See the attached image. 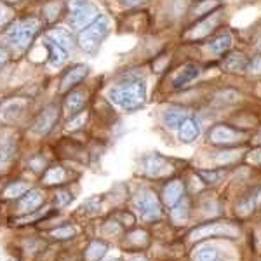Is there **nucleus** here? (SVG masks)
I'll use <instances>...</instances> for the list:
<instances>
[{"label":"nucleus","mask_w":261,"mask_h":261,"mask_svg":"<svg viewBox=\"0 0 261 261\" xmlns=\"http://www.w3.org/2000/svg\"><path fill=\"white\" fill-rule=\"evenodd\" d=\"M110 99L125 112H136L146 101V86L138 79H129L125 82L115 84L108 92Z\"/></svg>","instance_id":"f257e3e1"},{"label":"nucleus","mask_w":261,"mask_h":261,"mask_svg":"<svg viewBox=\"0 0 261 261\" xmlns=\"http://www.w3.org/2000/svg\"><path fill=\"white\" fill-rule=\"evenodd\" d=\"M108 33H110V21L99 14L89 27L81 30L77 42L84 53L94 56V54L98 53L99 45L103 44V40L108 37Z\"/></svg>","instance_id":"f03ea898"},{"label":"nucleus","mask_w":261,"mask_h":261,"mask_svg":"<svg viewBox=\"0 0 261 261\" xmlns=\"http://www.w3.org/2000/svg\"><path fill=\"white\" fill-rule=\"evenodd\" d=\"M239 231H241L239 226L230 221H209V223H202V225L195 226V228L188 233V239H190L192 242H199V241H204V239H214V237L237 239Z\"/></svg>","instance_id":"7ed1b4c3"},{"label":"nucleus","mask_w":261,"mask_h":261,"mask_svg":"<svg viewBox=\"0 0 261 261\" xmlns=\"http://www.w3.org/2000/svg\"><path fill=\"white\" fill-rule=\"evenodd\" d=\"M40 30V21L35 18H27L16 21L14 24L7 30V42H11L14 47L24 49L28 47V44L35 39V35Z\"/></svg>","instance_id":"20e7f679"},{"label":"nucleus","mask_w":261,"mask_h":261,"mask_svg":"<svg viewBox=\"0 0 261 261\" xmlns=\"http://www.w3.org/2000/svg\"><path fill=\"white\" fill-rule=\"evenodd\" d=\"M99 16L98 6L89 0H73L68 7V23L75 30H84Z\"/></svg>","instance_id":"39448f33"},{"label":"nucleus","mask_w":261,"mask_h":261,"mask_svg":"<svg viewBox=\"0 0 261 261\" xmlns=\"http://www.w3.org/2000/svg\"><path fill=\"white\" fill-rule=\"evenodd\" d=\"M134 204L138 207V213L145 221H157L162 216V207L161 202L155 197V193H151L146 188H140L134 195Z\"/></svg>","instance_id":"423d86ee"},{"label":"nucleus","mask_w":261,"mask_h":261,"mask_svg":"<svg viewBox=\"0 0 261 261\" xmlns=\"http://www.w3.org/2000/svg\"><path fill=\"white\" fill-rule=\"evenodd\" d=\"M247 138V133L242 129L230 127L226 124H218L214 127L209 129L207 140L213 145L218 146H226V145H235V143H241Z\"/></svg>","instance_id":"0eeeda50"},{"label":"nucleus","mask_w":261,"mask_h":261,"mask_svg":"<svg viewBox=\"0 0 261 261\" xmlns=\"http://www.w3.org/2000/svg\"><path fill=\"white\" fill-rule=\"evenodd\" d=\"M58 122V107L56 105H47V107L37 115L35 122L32 125V134L35 136H47L53 130L54 124Z\"/></svg>","instance_id":"6e6552de"},{"label":"nucleus","mask_w":261,"mask_h":261,"mask_svg":"<svg viewBox=\"0 0 261 261\" xmlns=\"http://www.w3.org/2000/svg\"><path fill=\"white\" fill-rule=\"evenodd\" d=\"M16 153V136L12 133H0V169H6Z\"/></svg>","instance_id":"1a4fd4ad"},{"label":"nucleus","mask_w":261,"mask_h":261,"mask_svg":"<svg viewBox=\"0 0 261 261\" xmlns=\"http://www.w3.org/2000/svg\"><path fill=\"white\" fill-rule=\"evenodd\" d=\"M192 261H226L225 254L214 244H202L192 252Z\"/></svg>","instance_id":"9d476101"},{"label":"nucleus","mask_w":261,"mask_h":261,"mask_svg":"<svg viewBox=\"0 0 261 261\" xmlns=\"http://www.w3.org/2000/svg\"><path fill=\"white\" fill-rule=\"evenodd\" d=\"M24 107H27V103L21 99L7 101L2 107V110H0V119H2V122H6V124H14V122H18L23 117Z\"/></svg>","instance_id":"9b49d317"},{"label":"nucleus","mask_w":261,"mask_h":261,"mask_svg":"<svg viewBox=\"0 0 261 261\" xmlns=\"http://www.w3.org/2000/svg\"><path fill=\"white\" fill-rule=\"evenodd\" d=\"M188 119V113L185 108L179 107H167L162 112V120L166 124V127H169L171 130H176L183 125V122Z\"/></svg>","instance_id":"f8f14e48"},{"label":"nucleus","mask_w":261,"mask_h":261,"mask_svg":"<svg viewBox=\"0 0 261 261\" xmlns=\"http://www.w3.org/2000/svg\"><path fill=\"white\" fill-rule=\"evenodd\" d=\"M87 73H89V68H87V65H77L73 66L68 73L63 77L61 81V86H60V91L63 92H68L70 89H73L77 84H81L84 79L87 77Z\"/></svg>","instance_id":"ddd939ff"},{"label":"nucleus","mask_w":261,"mask_h":261,"mask_svg":"<svg viewBox=\"0 0 261 261\" xmlns=\"http://www.w3.org/2000/svg\"><path fill=\"white\" fill-rule=\"evenodd\" d=\"M183 193H185V185L181 179H172L169 183L164 187V192H162V200L167 207H172L174 204L183 199Z\"/></svg>","instance_id":"4468645a"},{"label":"nucleus","mask_w":261,"mask_h":261,"mask_svg":"<svg viewBox=\"0 0 261 261\" xmlns=\"http://www.w3.org/2000/svg\"><path fill=\"white\" fill-rule=\"evenodd\" d=\"M199 73H200L199 66L193 65V63H188V65H185L183 68L172 77V87H174V89H181V87L188 86V84L199 77Z\"/></svg>","instance_id":"2eb2a0df"},{"label":"nucleus","mask_w":261,"mask_h":261,"mask_svg":"<svg viewBox=\"0 0 261 261\" xmlns=\"http://www.w3.org/2000/svg\"><path fill=\"white\" fill-rule=\"evenodd\" d=\"M171 171V166L167 164L161 155L153 153L150 157H146L145 161V172L151 178H161V176L167 174Z\"/></svg>","instance_id":"dca6fc26"},{"label":"nucleus","mask_w":261,"mask_h":261,"mask_svg":"<svg viewBox=\"0 0 261 261\" xmlns=\"http://www.w3.org/2000/svg\"><path fill=\"white\" fill-rule=\"evenodd\" d=\"M200 134V122L195 117H188L187 120L183 122V125L179 127V141L190 145L199 138Z\"/></svg>","instance_id":"f3484780"},{"label":"nucleus","mask_w":261,"mask_h":261,"mask_svg":"<svg viewBox=\"0 0 261 261\" xmlns=\"http://www.w3.org/2000/svg\"><path fill=\"white\" fill-rule=\"evenodd\" d=\"M42 200H44V195H42V192L37 190V188H33V190H28L27 193H24V195H21L18 209H19L21 213H32V211H35V209L42 204Z\"/></svg>","instance_id":"a211bd4d"},{"label":"nucleus","mask_w":261,"mask_h":261,"mask_svg":"<svg viewBox=\"0 0 261 261\" xmlns=\"http://www.w3.org/2000/svg\"><path fill=\"white\" fill-rule=\"evenodd\" d=\"M45 49H47L49 65L53 66V68H58V66L65 65V61L68 60V50L63 49L61 45H58L56 42L47 40L45 42Z\"/></svg>","instance_id":"6ab92c4d"},{"label":"nucleus","mask_w":261,"mask_h":261,"mask_svg":"<svg viewBox=\"0 0 261 261\" xmlns=\"http://www.w3.org/2000/svg\"><path fill=\"white\" fill-rule=\"evenodd\" d=\"M86 105V92L81 89H73L68 92V96L65 98V110L70 113V115H75L84 108Z\"/></svg>","instance_id":"aec40b11"},{"label":"nucleus","mask_w":261,"mask_h":261,"mask_svg":"<svg viewBox=\"0 0 261 261\" xmlns=\"http://www.w3.org/2000/svg\"><path fill=\"white\" fill-rule=\"evenodd\" d=\"M249 66V58L244 53H231L230 56H226V60L223 61V68L226 71H244Z\"/></svg>","instance_id":"412c9836"},{"label":"nucleus","mask_w":261,"mask_h":261,"mask_svg":"<svg viewBox=\"0 0 261 261\" xmlns=\"http://www.w3.org/2000/svg\"><path fill=\"white\" fill-rule=\"evenodd\" d=\"M47 39L56 42L58 45H61V47L66 49V50L73 47V37H71L70 32L65 30V28H54V30H50Z\"/></svg>","instance_id":"4be33fe9"},{"label":"nucleus","mask_w":261,"mask_h":261,"mask_svg":"<svg viewBox=\"0 0 261 261\" xmlns=\"http://www.w3.org/2000/svg\"><path fill=\"white\" fill-rule=\"evenodd\" d=\"M230 45H231V35L228 32H225V33H221L220 37H216L213 42H209L207 49L211 50L214 56H220V54L230 49Z\"/></svg>","instance_id":"5701e85b"},{"label":"nucleus","mask_w":261,"mask_h":261,"mask_svg":"<svg viewBox=\"0 0 261 261\" xmlns=\"http://www.w3.org/2000/svg\"><path fill=\"white\" fill-rule=\"evenodd\" d=\"M108 251V244L103 241H92L89 244V247L86 249V259L87 261H99L107 254Z\"/></svg>","instance_id":"b1692460"},{"label":"nucleus","mask_w":261,"mask_h":261,"mask_svg":"<svg viewBox=\"0 0 261 261\" xmlns=\"http://www.w3.org/2000/svg\"><path fill=\"white\" fill-rule=\"evenodd\" d=\"M216 23H218V16H213L211 19H209V18H207V19H204L202 23H199L190 33H188V37H192V39H199V37L207 35L209 32H213V30H214Z\"/></svg>","instance_id":"393cba45"},{"label":"nucleus","mask_w":261,"mask_h":261,"mask_svg":"<svg viewBox=\"0 0 261 261\" xmlns=\"http://www.w3.org/2000/svg\"><path fill=\"white\" fill-rule=\"evenodd\" d=\"M125 244L130 246V247H134V249H143V247L148 244V233H146L145 230L133 231V233L127 235V239H125Z\"/></svg>","instance_id":"a878e982"},{"label":"nucleus","mask_w":261,"mask_h":261,"mask_svg":"<svg viewBox=\"0 0 261 261\" xmlns=\"http://www.w3.org/2000/svg\"><path fill=\"white\" fill-rule=\"evenodd\" d=\"M30 188H28V183H24V181H14V183H11L9 187L4 190V197L6 199H18V197L24 195Z\"/></svg>","instance_id":"bb28decb"},{"label":"nucleus","mask_w":261,"mask_h":261,"mask_svg":"<svg viewBox=\"0 0 261 261\" xmlns=\"http://www.w3.org/2000/svg\"><path fill=\"white\" fill-rule=\"evenodd\" d=\"M65 169L60 166H54V167H49L44 174V183L45 185H58V183H63L65 181Z\"/></svg>","instance_id":"cd10ccee"},{"label":"nucleus","mask_w":261,"mask_h":261,"mask_svg":"<svg viewBox=\"0 0 261 261\" xmlns=\"http://www.w3.org/2000/svg\"><path fill=\"white\" fill-rule=\"evenodd\" d=\"M241 98V94H239L237 91L233 89H225V91H220L216 96H214V101H216V105H231V103H237V99Z\"/></svg>","instance_id":"c85d7f7f"},{"label":"nucleus","mask_w":261,"mask_h":261,"mask_svg":"<svg viewBox=\"0 0 261 261\" xmlns=\"http://www.w3.org/2000/svg\"><path fill=\"white\" fill-rule=\"evenodd\" d=\"M197 174H199V178H202L204 183L214 185V183H218V181H221L223 178H225L226 171H221V169H218V171H199Z\"/></svg>","instance_id":"c756f323"},{"label":"nucleus","mask_w":261,"mask_h":261,"mask_svg":"<svg viewBox=\"0 0 261 261\" xmlns=\"http://www.w3.org/2000/svg\"><path fill=\"white\" fill-rule=\"evenodd\" d=\"M171 216L174 221H185L188 218V204L185 200H179L178 204L172 205Z\"/></svg>","instance_id":"7c9ffc66"},{"label":"nucleus","mask_w":261,"mask_h":261,"mask_svg":"<svg viewBox=\"0 0 261 261\" xmlns=\"http://www.w3.org/2000/svg\"><path fill=\"white\" fill-rule=\"evenodd\" d=\"M75 233H77V230H75L73 226L65 225V226H60V228L53 230L49 235H50L53 239H56V241H66V239L75 237Z\"/></svg>","instance_id":"2f4dec72"},{"label":"nucleus","mask_w":261,"mask_h":261,"mask_svg":"<svg viewBox=\"0 0 261 261\" xmlns=\"http://www.w3.org/2000/svg\"><path fill=\"white\" fill-rule=\"evenodd\" d=\"M239 157H241V155H239L237 151H220V153L214 157V162H216L218 166H228V164L237 162Z\"/></svg>","instance_id":"473e14b6"},{"label":"nucleus","mask_w":261,"mask_h":261,"mask_svg":"<svg viewBox=\"0 0 261 261\" xmlns=\"http://www.w3.org/2000/svg\"><path fill=\"white\" fill-rule=\"evenodd\" d=\"M86 120H87V113L86 112H82V113H79V115H71V119L66 122V129L68 130H77V129H81L84 124H86Z\"/></svg>","instance_id":"72a5a7b5"},{"label":"nucleus","mask_w":261,"mask_h":261,"mask_svg":"<svg viewBox=\"0 0 261 261\" xmlns=\"http://www.w3.org/2000/svg\"><path fill=\"white\" fill-rule=\"evenodd\" d=\"M98 211H99V202L96 200V199L84 202L82 207H81V213H82V214H87V216H92V214H98Z\"/></svg>","instance_id":"f704fd0d"},{"label":"nucleus","mask_w":261,"mask_h":261,"mask_svg":"<svg viewBox=\"0 0 261 261\" xmlns=\"http://www.w3.org/2000/svg\"><path fill=\"white\" fill-rule=\"evenodd\" d=\"M71 200H73V197H71L70 192H58L56 193V205L58 207H65V205H68Z\"/></svg>","instance_id":"c9c22d12"},{"label":"nucleus","mask_w":261,"mask_h":261,"mask_svg":"<svg viewBox=\"0 0 261 261\" xmlns=\"http://www.w3.org/2000/svg\"><path fill=\"white\" fill-rule=\"evenodd\" d=\"M11 9H7L4 4H0V27H4V24H7L9 23V19H11Z\"/></svg>","instance_id":"e433bc0d"},{"label":"nucleus","mask_w":261,"mask_h":261,"mask_svg":"<svg viewBox=\"0 0 261 261\" xmlns=\"http://www.w3.org/2000/svg\"><path fill=\"white\" fill-rule=\"evenodd\" d=\"M249 71L251 73H254V75H259L261 73V56H256L254 60H251L249 61Z\"/></svg>","instance_id":"4c0bfd02"},{"label":"nucleus","mask_w":261,"mask_h":261,"mask_svg":"<svg viewBox=\"0 0 261 261\" xmlns=\"http://www.w3.org/2000/svg\"><path fill=\"white\" fill-rule=\"evenodd\" d=\"M28 164H30V167H32V169L35 171V172H39V171L44 169V159H42V157H35V159H32V161L28 162Z\"/></svg>","instance_id":"58836bf2"},{"label":"nucleus","mask_w":261,"mask_h":261,"mask_svg":"<svg viewBox=\"0 0 261 261\" xmlns=\"http://www.w3.org/2000/svg\"><path fill=\"white\" fill-rule=\"evenodd\" d=\"M105 231H113V233H119L120 231V226L117 225V221H108L107 225H105Z\"/></svg>","instance_id":"ea45409f"},{"label":"nucleus","mask_w":261,"mask_h":261,"mask_svg":"<svg viewBox=\"0 0 261 261\" xmlns=\"http://www.w3.org/2000/svg\"><path fill=\"white\" fill-rule=\"evenodd\" d=\"M7 58H9V54H7V50L0 47V70H2V68H4V65H6V63H7Z\"/></svg>","instance_id":"a19ab883"},{"label":"nucleus","mask_w":261,"mask_h":261,"mask_svg":"<svg viewBox=\"0 0 261 261\" xmlns=\"http://www.w3.org/2000/svg\"><path fill=\"white\" fill-rule=\"evenodd\" d=\"M122 6H136V4L143 2V0H119Z\"/></svg>","instance_id":"79ce46f5"},{"label":"nucleus","mask_w":261,"mask_h":261,"mask_svg":"<svg viewBox=\"0 0 261 261\" xmlns=\"http://www.w3.org/2000/svg\"><path fill=\"white\" fill-rule=\"evenodd\" d=\"M254 159H256V161H258V162H261V150H258V151H256Z\"/></svg>","instance_id":"37998d69"},{"label":"nucleus","mask_w":261,"mask_h":261,"mask_svg":"<svg viewBox=\"0 0 261 261\" xmlns=\"http://www.w3.org/2000/svg\"><path fill=\"white\" fill-rule=\"evenodd\" d=\"M256 202H258V205H261V192L258 193V197H256Z\"/></svg>","instance_id":"c03bdc74"},{"label":"nucleus","mask_w":261,"mask_h":261,"mask_svg":"<svg viewBox=\"0 0 261 261\" xmlns=\"http://www.w3.org/2000/svg\"><path fill=\"white\" fill-rule=\"evenodd\" d=\"M256 143H259V145H261V130H259L258 136H256Z\"/></svg>","instance_id":"a18cd8bd"},{"label":"nucleus","mask_w":261,"mask_h":261,"mask_svg":"<svg viewBox=\"0 0 261 261\" xmlns=\"http://www.w3.org/2000/svg\"><path fill=\"white\" fill-rule=\"evenodd\" d=\"M4 2H19V0H4Z\"/></svg>","instance_id":"49530a36"},{"label":"nucleus","mask_w":261,"mask_h":261,"mask_svg":"<svg viewBox=\"0 0 261 261\" xmlns=\"http://www.w3.org/2000/svg\"><path fill=\"white\" fill-rule=\"evenodd\" d=\"M258 49L261 50V39H259V42H258Z\"/></svg>","instance_id":"de8ad7c7"}]
</instances>
